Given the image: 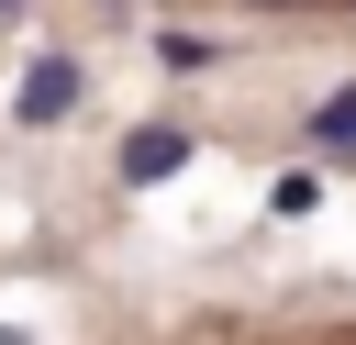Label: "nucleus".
Masks as SVG:
<instances>
[{
	"mask_svg": "<svg viewBox=\"0 0 356 345\" xmlns=\"http://www.w3.org/2000/svg\"><path fill=\"white\" fill-rule=\"evenodd\" d=\"M189 156H200V145H189V134H178V122H134V134H122V156H111V167H122V178H134V189H156V178H178V167H189Z\"/></svg>",
	"mask_w": 356,
	"mask_h": 345,
	"instance_id": "1",
	"label": "nucleus"
},
{
	"mask_svg": "<svg viewBox=\"0 0 356 345\" xmlns=\"http://www.w3.org/2000/svg\"><path fill=\"white\" fill-rule=\"evenodd\" d=\"M78 111V56H33L22 67V122H67Z\"/></svg>",
	"mask_w": 356,
	"mask_h": 345,
	"instance_id": "2",
	"label": "nucleus"
},
{
	"mask_svg": "<svg viewBox=\"0 0 356 345\" xmlns=\"http://www.w3.org/2000/svg\"><path fill=\"white\" fill-rule=\"evenodd\" d=\"M312 134H323V145H356V89H334V100L312 111Z\"/></svg>",
	"mask_w": 356,
	"mask_h": 345,
	"instance_id": "3",
	"label": "nucleus"
},
{
	"mask_svg": "<svg viewBox=\"0 0 356 345\" xmlns=\"http://www.w3.org/2000/svg\"><path fill=\"white\" fill-rule=\"evenodd\" d=\"M156 56H167V67H211V33H178V22H167V33H156Z\"/></svg>",
	"mask_w": 356,
	"mask_h": 345,
	"instance_id": "4",
	"label": "nucleus"
},
{
	"mask_svg": "<svg viewBox=\"0 0 356 345\" xmlns=\"http://www.w3.org/2000/svg\"><path fill=\"white\" fill-rule=\"evenodd\" d=\"M256 11H300V0H256Z\"/></svg>",
	"mask_w": 356,
	"mask_h": 345,
	"instance_id": "5",
	"label": "nucleus"
},
{
	"mask_svg": "<svg viewBox=\"0 0 356 345\" xmlns=\"http://www.w3.org/2000/svg\"><path fill=\"white\" fill-rule=\"evenodd\" d=\"M11 11H22V0H0V22H11Z\"/></svg>",
	"mask_w": 356,
	"mask_h": 345,
	"instance_id": "6",
	"label": "nucleus"
}]
</instances>
